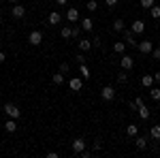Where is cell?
Segmentation results:
<instances>
[{
    "label": "cell",
    "mask_w": 160,
    "mask_h": 158,
    "mask_svg": "<svg viewBox=\"0 0 160 158\" xmlns=\"http://www.w3.org/2000/svg\"><path fill=\"white\" fill-rule=\"evenodd\" d=\"M86 7H88V11H92V13H94L96 9H98V2H96V0H90Z\"/></svg>",
    "instance_id": "29"
},
{
    "label": "cell",
    "mask_w": 160,
    "mask_h": 158,
    "mask_svg": "<svg viewBox=\"0 0 160 158\" xmlns=\"http://www.w3.org/2000/svg\"><path fill=\"white\" fill-rule=\"evenodd\" d=\"M75 62H77V64H86V56H83V54L75 56Z\"/></svg>",
    "instance_id": "33"
},
{
    "label": "cell",
    "mask_w": 160,
    "mask_h": 158,
    "mask_svg": "<svg viewBox=\"0 0 160 158\" xmlns=\"http://www.w3.org/2000/svg\"><path fill=\"white\" fill-rule=\"evenodd\" d=\"M71 145H73L75 154H81V152L86 150V139H83V137H77V139H73V143H71Z\"/></svg>",
    "instance_id": "4"
},
{
    "label": "cell",
    "mask_w": 160,
    "mask_h": 158,
    "mask_svg": "<svg viewBox=\"0 0 160 158\" xmlns=\"http://www.w3.org/2000/svg\"><path fill=\"white\" fill-rule=\"evenodd\" d=\"M4 130H7V133H15V130H17V122L13 120V118H9V120L4 122Z\"/></svg>",
    "instance_id": "16"
},
{
    "label": "cell",
    "mask_w": 160,
    "mask_h": 158,
    "mask_svg": "<svg viewBox=\"0 0 160 158\" xmlns=\"http://www.w3.org/2000/svg\"><path fill=\"white\" fill-rule=\"evenodd\" d=\"M149 135H152V139H156V141H160V124H156V126H152V128H149Z\"/></svg>",
    "instance_id": "22"
},
{
    "label": "cell",
    "mask_w": 160,
    "mask_h": 158,
    "mask_svg": "<svg viewBox=\"0 0 160 158\" xmlns=\"http://www.w3.org/2000/svg\"><path fill=\"white\" fill-rule=\"evenodd\" d=\"M66 19H68L71 24H77V22H81V15H79V11H77L75 7H71V9L66 11Z\"/></svg>",
    "instance_id": "6"
},
{
    "label": "cell",
    "mask_w": 160,
    "mask_h": 158,
    "mask_svg": "<svg viewBox=\"0 0 160 158\" xmlns=\"http://www.w3.org/2000/svg\"><path fill=\"white\" fill-rule=\"evenodd\" d=\"M149 96L154 100H160V88H149Z\"/></svg>",
    "instance_id": "27"
},
{
    "label": "cell",
    "mask_w": 160,
    "mask_h": 158,
    "mask_svg": "<svg viewBox=\"0 0 160 158\" xmlns=\"http://www.w3.org/2000/svg\"><path fill=\"white\" fill-rule=\"evenodd\" d=\"M152 58H154V60H158V62H160V47H158V49H154V51H152Z\"/></svg>",
    "instance_id": "34"
},
{
    "label": "cell",
    "mask_w": 160,
    "mask_h": 158,
    "mask_svg": "<svg viewBox=\"0 0 160 158\" xmlns=\"http://www.w3.org/2000/svg\"><path fill=\"white\" fill-rule=\"evenodd\" d=\"M154 81H158V84H160V71H158V73H154Z\"/></svg>",
    "instance_id": "40"
},
{
    "label": "cell",
    "mask_w": 160,
    "mask_h": 158,
    "mask_svg": "<svg viewBox=\"0 0 160 158\" xmlns=\"http://www.w3.org/2000/svg\"><path fill=\"white\" fill-rule=\"evenodd\" d=\"M113 51H115V54H124V51H126V43H124V41H115V43H113Z\"/></svg>",
    "instance_id": "21"
},
{
    "label": "cell",
    "mask_w": 160,
    "mask_h": 158,
    "mask_svg": "<svg viewBox=\"0 0 160 158\" xmlns=\"http://www.w3.org/2000/svg\"><path fill=\"white\" fill-rule=\"evenodd\" d=\"M124 41H126V45H130V47H137V45H139L135 41V32H132V30H124Z\"/></svg>",
    "instance_id": "10"
},
{
    "label": "cell",
    "mask_w": 160,
    "mask_h": 158,
    "mask_svg": "<svg viewBox=\"0 0 160 158\" xmlns=\"http://www.w3.org/2000/svg\"><path fill=\"white\" fill-rule=\"evenodd\" d=\"M100 98H102V100H107V103H111V100L115 98V90H113L111 85H105V88L100 90Z\"/></svg>",
    "instance_id": "3"
},
{
    "label": "cell",
    "mask_w": 160,
    "mask_h": 158,
    "mask_svg": "<svg viewBox=\"0 0 160 158\" xmlns=\"http://www.w3.org/2000/svg\"><path fill=\"white\" fill-rule=\"evenodd\" d=\"M68 71H71V64H68V62H62L60 64V73H68Z\"/></svg>",
    "instance_id": "32"
},
{
    "label": "cell",
    "mask_w": 160,
    "mask_h": 158,
    "mask_svg": "<svg viewBox=\"0 0 160 158\" xmlns=\"http://www.w3.org/2000/svg\"><path fill=\"white\" fill-rule=\"evenodd\" d=\"M100 147H102V143H100V141H94V150H96V152H98Z\"/></svg>",
    "instance_id": "38"
},
{
    "label": "cell",
    "mask_w": 160,
    "mask_h": 158,
    "mask_svg": "<svg viewBox=\"0 0 160 158\" xmlns=\"http://www.w3.org/2000/svg\"><path fill=\"white\" fill-rule=\"evenodd\" d=\"M126 81H128V71L122 69V73H118V84H126Z\"/></svg>",
    "instance_id": "26"
},
{
    "label": "cell",
    "mask_w": 160,
    "mask_h": 158,
    "mask_svg": "<svg viewBox=\"0 0 160 158\" xmlns=\"http://www.w3.org/2000/svg\"><path fill=\"white\" fill-rule=\"evenodd\" d=\"M139 2H141L143 9H152V7H154V0H139Z\"/></svg>",
    "instance_id": "31"
},
{
    "label": "cell",
    "mask_w": 160,
    "mask_h": 158,
    "mask_svg": "<svg viewBox=\"0 0 160 158\" xmlns=\"http://www.w3.org/2000/svg\"><path fill=\"white\" fill-rule=\"evenodd\" d=\"M135 145L139 147V150H145V147H148V139H145V137H139V135H137V137H135Z\"/></svg>",
    "instance_id": "19"
},
{
    "label": "cell",
    "mask_w": 160,
    "mask_h": 158,
    "mask_svg": "<svg viewBox=\"0 0 160 158\" xmlns=\"http://www.w3.org/2000/svg\"><path fill=\"white\" fill-rule=\"evenodd\" d=\"M4 60H7V54H4V51H0V64H2Z\"/></svg>",
    "instance_id": "39"
},
{
    "label": "cell",
    "mask_w": 160,
    "mask_h": 158,
    "mask_svg": "<svg viewBox=\"0 0 160 158\" xmlns=\"http://www.w3.org/2000/svg\"><path fill=\"white\" fill-rule=\"evenodd\" d=\"M56 2H58V4H60V7H64V4H66V2H68V0H56Z\"/></svg>",
    "instance_id": "41"
},
{
    "label": "cell",
    "mask_w": 160,
    "mask_h": 158,
    "mask_svg": "<svg viewBox=\"0 0 160 158\" xmlns=\"http://www.w3.org/2000/svg\"><path fill=\"white\" fill-rule=\"evenodd\" d=\"M79 75H81L83 79H88V77H92V75H90V69H88L86 64H79Z\"/></svg>",
    "instance_id": "23"
},
{
    "label": "cell",
    "mask_w": 160,
    "mask_h": 158,
    "mask_svg": "<svg viewBox=\"0 0 160 158\" xmlns=\"http://www.w3.org/2000/svg\"><path fill=\"white\" fill-rule=\"evenodd\" d=\"M28 43L34 45V47H38V45L43 43V32H41V30H32V32L28 34Z\"/></svg>",
    "instance_id": "2"
},
{
    "label": "cell",
    "mask_w": 160,
    "mask_h": 158,
    "mask_svg": "<svg viewBox=\"0 0 160 158\" xmlns=\"http://www.w3.org/2000/svg\"><path fill=\"white\" fill-rule=\"evenodd\" d=\"M113 30H115V32H124V30H126V22H124V19H115V22H113Z\"/></svg>",
    "instance_id": "20"
},
{
    "label": "cell",
    "mask_w": 160,
    "mask_h": 158,
    "mask_svg": "<svg viewBox=\"0 0 160 158\" xmlns=\"http://www.w3.org/2000/svg\"><path fill=\"white\" fill-rule=\"evenodd\" d=\"M149 15H152L154 19H160V7H156V4H154V7L149 9Z\"/></svg>",
    "instance_id": "28"
},
{
    "label": "cell",
    "mask_w": 160,
    "mask_h": 158,
    "mask_svg": "<svg viewBox=\"0 0 160 158\" xmlns=\"http://www.w3.org/2000/svg\"><path fill=\"white\" fill-rule=\"evenodd\" d=\"M2 109H4V113H7L9 118H13V120H19V118H22V111H19V107H17V105H13V103L2 105Z\"/></svg>",
    "instance_id": "1"
},
{
    "label": "cell",
    "mask_w": 160,
    "mask_h": 158,
    "mask_svg": "<svg viewBox=\"0 0 160 158\" xmlns=\"http://www.w3.org/2000/svg\"><path fill=\"white\" fill-rule=\"evenodd\" d=\"M0 107H2V100H0Z\"/></svg>",
    "instance_id": "43"
},
{
    "label": "cell",
    "mask_w": 160,
    "mask_h": 158,
    "mask_svg": "<svg viewBox=\"0 0 160 158\" xmlns=\"http://www.w3.org/2000/svg\"><path fill=\"white\" fill-rule=\"evenodd\" d=\"M47 22H49L51 26H58V24L62 22V15H60L58 11H51V13H49V17H47Z\"/></svg>",
    "instance_id": "13"
},
{
    "label": "cell",
    "mask_w": 160,
    "mask_h": 158,
    "mask_svg": "<svg viewBox=\"0 0 160 158\" xmlns=\"http://www.w3.org/2000/svg\"><path fill=\"white\" fill-rule=\"evenodd\" d=\"M11 15L15 17V19H22V17H26V7H22V4H17V2H15V7L11 9Z\"/></svg>",
    "instance_id": "9"
},
{
    "label": "cell",
    "mask_w": 160,
    "mask_h": 158,
    "mask_svg": "<svg viewBox=\"0 0 160 158\" xmlns=\"http://www.w3.org/2000/svg\"><path fill=\"white\" fill-rule=\"evenodd\" d=\"M141 85L149 90V88L154 85V75H143V77H141Z\"/></svg>",
    "instance_id": "17"
},
{
    "label": "cell",
    "mask_w": 160,
    "mask_h": 158,
    "mask_svg": "<svg viewBox=\"0 0 160 158\" xmlns=\"http://www.w3.org/2000/svg\"><path fill=\"white\" fill-rule=\"evenodd\" d=\"M51 81H53L56 85L64 84V73H56V75H51Z\"/></svg>",
    "instance_id": "24"
},
{
    "label": "cell",
    "mask_w": 160,
    "mask_h": 158,
    "mask_svg": "<svg viewBox=\"0 0 160 158\" xmlns=\"http://www.w3.org/2000/svg\"><path fill=\"white\" fill-rule=\"evenodd\" d=\"M92 45H94V47H98V45H100V38H98V37H94V41H92Z\"/></svg>",
    "instance_id": "37"
},
{
    "label": "cell",
    "mask_w": 160,
    "mask_h": 158,
    "mask_svg": "<svg viewBox=\"0 0 160 158\" xmlns=\"http://www.w3.org/2000/svg\"><path fill=\"white\" fill-rule=\"evenodd\" d=\"M130 30H132L135 34H143V32H145V24H143V19H135V22L130 24Z\"/></svg>",
    "instance_id": "8"
},
{
    "label": "cell",
    "mask_w": 160,
    "mask_h": 158,
    "mask_svg": "<svg viewBox=\"0 0 160 158\" xmlns=\"http://www.w3.org/2000/svg\"><path fill=\"white\" fill-rule=\"evenodd\" d=\"M9 2H11V4H15V2H19V0H9Z\"/></svg>",
    "instance_id": "42"
},
{
    "label": "cell",
    "mask_w": 160,
    "mask_h": 158,
    "mask_svg": "<svg viewBox=\"0 0 160 158\" xmlns=\"http://www.w3.org/2000/svg\"><path fill=\"white\" fill-rule=\"evenodd\" d=\"M81 32H83V28H81V26H75V28H73V38H79V37H81Z\"/></svg>",
    "instance_id": "30"
},
{
    "label": "cell",
    "mask_w": 160,
    "mask_h": 158,
    "mask_svg": "<svg viewBox=\"0 0 160 158\" xmlns=\"http://www.w3.org/2000/svg\"><path fill=\"white\" fill-rule=\"evenodd\" d=\"M126 135L135 139L137 135H139V126H137V124H128V126H126Z\"/></svg>",
    "instance_id": "18"
},
{
    "label": "cell",
    "mask_w": 160,
    "mask_h": 158,
    "mask_svg": "<svg viewBox=\"0 0 160 158\" xmlns=\"http://www.w3.org/2000/svg\"><path fill=\"white\" fill-rule=\"evenodd\" d=\"M137 49H139L143 56H145V54H152V51H154V43H152V41H141V43L137 45Z\"/></svg>",
    "instance_id": "7"
},
{
    "label": "cell",
    "mask_w": 160,
    "mask_h": 158,
    "mask_svg": "<svg viewBox=\"0 0 160 158\" xmlns=\"http://www.w3.org/2000/svg\"><path fill=\"white\" fill-rule=\"evenodd\" d=\"M79 156H81V158H90V156H92V152H88V150H83V152H81Z\"/></svg>",
    "instance_id": "35"
},
{
    "label": "cell",
    "mask_w": 160,
    "mask_h": 158,
    "mask_svg": "<svg viewBox=\"0 0 160 158\" xmlns=\"http://www.w3.org/2000/svg\"><path fill=\"white\" fill-rule=\"evenodd\" d=\"M105 2H107V7H115V4H118L120 0H105Z\"/></svg>",
    "instance_id": "36"
},
{
    "label": "cell",
    "mask_w": 160,
    "mask_h": 158,
    "mask_svg": "<svg viewBox=\"0 0 160 158\" xmlns=\"http://www.w3.org/2000/svg\"><path fill=\"white\" fill-rule=\"evenodd\" d=\"M77 45H79L81 51H90V49H92V41H90V38H79Z\"/></svg>",
    "instance_id": "14"
},
{
    "label": "cell",
    "mask_w": 160,
    "mask_h": 158,
    "mask_svg": "<svg viewBox=\"0 0 160 158\" xmlns=\"http://www.w3.org/2000/svg\"><path fill=\"white\" fill-rule=\"evenodd\" d=\"M79 24H81V28H83V32H92V28H94V22H92L90 17H83Z\"/></svg>",
    "instance_id": "15"
},
{
    "label": "cell",
    "mask_w": 160,
    "mask_h": 158,
    "mask_svg": "<svg viewBox=\"0 0 160 158\" xmlns=\"http://www.w3.org/2000/svg\"><path fill=\"white\" fill-rule=\"evenodd\" d=\"M60 34H62V38H71V37H73V28H71V26H64Z\"/></svg>",
    "instance_id": "25"
},
{
    "label": "cell",
    "mask_w": 160,
    "mask_h": 158,
    "mask_svg": "<svg viewBox=\"0 0 160 158\" xmlns=\"http://www.w3.org/2000/svg\"><path fill=\"white\" fill-rule=\"evenodd\" d=\"M68 88H71L73 92H81V88H83V79H81V77H71V79H68Z\"/></svg>",
    "instance_id": "5"
},
{
    "label": "cell",
    "mask_w": 160,
    "mask_h": 158,
    "mask_svg": "<svg viewBox=\"0 0 160 158\" xmlns=\"http://www.w3.org/2000/svg\"><path fill=\"white\" fill-rule=\"evenodd\" d=\"M137 113H139V118H141V120H149V109H148V105H145V103H141V105L137 107Z\"/></svg>",
    "instance_id": "12"
},
{
    "label": "cell",
    "mask_w": 160,
    "mask_h": 158,
    "mask_svg": "<svg viewBox=\"0 0 160 158\" xmlns=\"http://www.w3.org/2000/svg\"><path fill=\"white\" fill-rule=\"evenodd\" d=\"M120 66H122L124 71H130V69L135 66V60H132L130 56H122V60H120Z\"/></svg>",
    "instance_id": "11"
}]
</instances>
